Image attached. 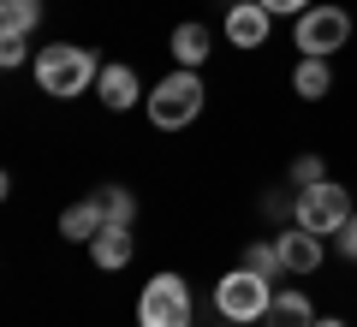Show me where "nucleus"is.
<instances>
[{
	"label": "nucleus",
	"mask_w": 357,
	"mask_h": 327,
	"mask_svg": "<svg viewBox=\"0 0 357 327\" xmlns=\"http://www.w3.org/2000/svg\"><path fill=\"white\" fill-rule=\"evenodd\" d=\"M24 60H30V36H0V66L6 72H18Z\"/></svg>",
	"instance_id": "obj_19"
},
{
	"label": "nucleus",
	"mask_w": 357,
	"mask_h": 327,
	"mask_svg": "<svg viewBox=\"0 0 357 327\" xmlns=\"http://www.w3.org/2000/svg\"><path fill=\"white\" fill-rule=\"evenodd\" d=\"M208 54H215V36H208V24H197V18H185V24H173V66H203Z\"/></svg>",
	"instance_id": "obj_11"
},
{
	"label": "nucleus",
	"mask_w": 357,
	"mask_h": 327,
	"mask_svg": "<svg viewBox=\"0 0 357 327\" xmlns=\"http://www.w3.org/2000/svg\"><path fill=\"white\" fill-rule=\"evenodd\" d=\"M274 244H280V262H286V274H316V268H321V238H316V232H304V227H286Z\"/></svg>",
	"instance_id": "obj_9"
},
{
	"label": "nucleus",
	"mask_w": 357,
	"mask_h": 327,
	"mask_svg": "<svg viewBox=\"0 0 357 327\" xmlns=\"http://www.w3.org/2000/svg\"><path fill=\"white\" fill-rule=\"evenodd\" d=\"M316 327H345V321H340V315H321V321H316Z\"/></svg>",
	"instance_id": "obj_22"
},
{
	"label": "nucleus",
	"mask_w": 357,
	"mask_h": 327,
	"mask_svg": "<svg viewBox=\"0 0 357 327\" xmlns=\"http://www.w3.org/2000/svg\"><path fill=\"white\" fill-rule=\"evenodd\" d=\"M137 327H191V286H185V274H155L143 286Z\"/></svg>",
	"instance_id": "obj_5"
},
{
	"label": "nucleus",
	"mask_w": 357,
	"mask_h": 327,
	"mask_svg": "<svg viewBox=\"0 0 357 327\" xmlns=\"http://www.w3.org/2000/svg\"><path fill=\"white\" fill-rule=\"evenodd\" d=\"M102 227H107L102 197H84V202H72V208L60 214V238H72V244H89V238H96Z\"/></svg>",
	"instance_id": "obj_12"
},
{
	"label": "nucleus",
	"mask_w": 357,
	"mask_h": 327,
	"mask_svg": "<svg viewBox=\"0 0 357 327\" xmlns=\"http://www.w3.org/2000/svg\"><path fill=\"white\" fill-rule=\"evenodd\" d=\"M321 178H328L321 155H298V161H292V185H298V190H304V185H321Z\"/></svg>",
	"instance_id": "obj_18"
},
{
	"label": "nucleus",
	"mask_w": 357,
	"mask_h": 327,
	"mask_svg": "<svg viewBox=\"0 0 357 327\" xmlns=\"http://www.w3.org/2000/svg\"><path fill=\"white\" fill-rule=\"evenodd\" d=\"M268 30H274V13H268L262 0H232L227 6V42L232 48H262Z\"/></svg>",
	"instance_id": "obj_7"
},
{
	"label": "nucleus",
	"mask_w": 357,
	"mask_h": 327,
	"mask_svg": "<svg viewBox=\"0 0 357 327\" xmlns=\"http://www.w3.org/2000/svg\"><path fill=\"white\" fill-rule=\"evenodd\" d=\"M131 250H137V238H131V227H102L96 238H89V256H96V268L102 274H114V268L131 262Z\"/></svg>",
	"instance_id": "obj_10"
},
{
	"label": "nucleus",
	"mask_w": 357,
	"mask_h": 327,
	"mask_svg": "<svg viewBox=\"0 0 357 327\" xmlns=\"http://www.w3.org/2000/svg\"><path fill=\"white\" fill-rule=\"evenodd\" d=\"M292 42L304 54H316V60H333V54L351 42V13H345V6H310V13H298Z\"/></svg>",
	"instance_id": "obj_6"
},
{
	"label": "nucleus",
	"mask_w": 357,
	"mask_h": 327,
	"mask_svg": "<svg viewBox=\"0 0 357 327\" xmlns=\"http://www.w3.org/2000/svg\"><path fill=\"white\" fill-rule=\"evenodd\" d=\"M220 327H244V321H220Z\"/></svg>",
	"instance_id": "obj_23"
},
{
	"label": "nucleus",
	"mask_w": 357,
	"mask_h": 327,
	"mask_svg": "<svg viewBox=\"0 0 357 327\" xmlns=\"http://www.w3.org/2000/svg\"><path fill=\"white\" fill-rule=\"evenodd\" d=\"M262 6H268L274 18H298V13H310L316 0H262Z\"/></svg>",
	"instance_id": "obj_20"
},
{
	"label": "nucleus",
	"mask_w": 357,
	"mask_h": 327,
	"mask_svg": "<svg viewBox=\"0 0 357 327\" xmlns=\"http://www.w3.org/2000/svg\"><path fill=\"white\" fill-rule=\"evenodd\" d=\"M42 0H0V36H36Z\"/></svg>",
	"instance_id": "obj_15"
},
{
	"label": "nucleus",
	"mask_w": 357,
	"mask_h": 327,
	"mask_svg": "<svg viewBox=\"0 0 357 327\" xmlns=\"http://www.w3.org/2000/svg\"><path fill=\"white\" fill-rule=\"evenodd\" d=\"M292 89L304 101H321L333 89V66L328 60H316V54H304V60H298V72H292Z\"/></svg>",
	"instance_id": "obj_14"
},
{
	"label": "nucleus",
	"mask_w": 357,
	"mask_h": 327,
	"mask_svg": "<svg viewBox=\"0 0 357 327\" xmlns=\"http://www.w3.org/2000/svg\"><path fill=\"white\" fill-rule=\"evenodd\" d=\"M340 256H345V262H357V214L345 220V232H340Z\"/></svg>",
	"instance_id": "obj_21"
},
{
	"label": "nucleus",
	"mask_w": 357,
	"mask_h": 327,
	"mask_svg": "<svg viewBox=\"0 0 357 327\" xmlns=\"http://www.w3.org/2000/svg\"><path fill=\"white\" fill-rule=\"evenodd\" d=\"M321 315H316V303L304 298V291H274V303H268V315H262V327H316Z\"/></svg>",
	"instance_id": "obj_13"
},
{
	"label": "nucleus",
	"mask_w": 357,
	"mask_h": 327,
	"mask_svg": "<svg viewBox=\"0 0 357 327\" xmlns=\"http://www.w3.org/2000/svg\"><path fill=\"white\" fill-rule=\"evenodd\" d=\"M244 268H250V274H262V280H280V274H286V262H280V244H274V238H256V244H244Z\"/></svg>",
	"instance_id": "obj_16"
},
{
	"label": "nucleus",
	"mask_w": 357,
	"mask_h": 327,
	"mask_svg": "<svg viewBox=\"0 0 357 327\" xmlns=\"http://www.w3.org/2000/svg\"><path fill=\"white\" fill-rule=\"evenodd\" d=\"M96 77H102L96 48L54 42V48L36 54V84H42V96H54V101H72V96H84V89H96Z\"/></svg>",
	"instance_id": "obj_1"
},
{
	"label": "nucleus",
	"mask_w": 357,
	"mask_h": 327,
	"mask_svg": "<svg viewBox=\"0 0 357 327\" xmlns=\"http://www.w3.org/2000/svg\"><path fill=\"white\" fill-rule=\"evenodd\" d=\"M96 197H102V214H107V227H131V220H137V197H131L126 185H102Z\"/></svg>",
	"instance_id": "obj_17"
},
{
	"label": "nucleus",
	"mask_w": 357,
	"mask_h": 327,
	"mask_svg": "<svg viewBox=\"0 0 357 327\" xmlns=\"http://www.w3.org/2000/svg\"><path fill=\"white\" fill-rule=\"evenodd\" d=\"M268 303H274V280H262V274H250V268H232V274H220V286H215V310H220V321H262L268 315Z\"/></svg>",
	"instance_id": "obj_4"
},
{
	"label": "nucleus",
	"mask_w": 357,
	"mask_h": 327,
	"mask_svg": "<svg viewBox=\"0 0 357 327\" xmlns=\"http://www.w3.org/2000/svg\"><path fill=\"white\" fill-rule=\"evenodd\" d=\"M351 214H357V208H351V190L333 185V178H321V185H304V190L292 197V227L316 232V238H340Z\"/></svg>",
	"instance_id": "obj_3"
},
{
	"label": "nucleus",
	"mask_w": 357,
	"mask_h": 327,
	"mask_svg": "<svg viewBox=\"0 0 357 327\" xmlns=\"http://www.w3.org/2000/svg\"><path fill=\"white\" fill-rule=\"evenodd\" d=\"M96 96H102V107H107V114H126L131 101H149L131 66H102V77H96Z\"/></svg>",
	"instance_id": "obj_8"
},
{
	"label": "nucleus",
	"mask_w": 357,
	"mask_h": 327,
	"mask_svg": "<svg viewBox=\"0 0 357 327\" xmlns=\"http://www.w3.org/2000/svg\"><path fill=\"white\" fill-rule=\"evenodd\" d=\"M203 96H208L203 77H197L191 66H173V72L149 89V101H143V107H149V119H155L161 131H185L197 114H203Z\"/></svg>",
	"instance_id": "obj_2"
}]
</instances>
